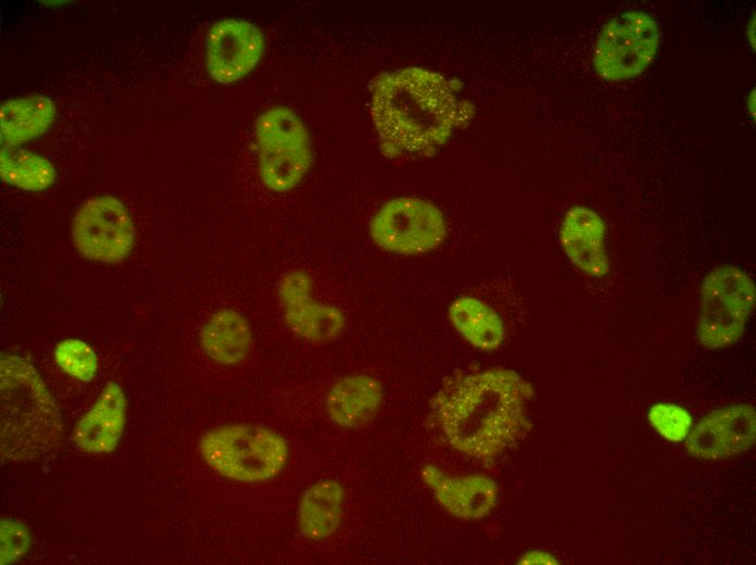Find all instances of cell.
I'll use <instances>...</instances> for the list:
<instances>
[{"label":"cell","mask_w":756,"mask_h":565,"mask_svg":"<svg viewBox=\"0 0 756 565\" xmlns=\"http://www.w3.org/2000/svg\"><path fill=\"white\" fill-rule=\"evenodd\" d=\"M1 179L20 189L42 191L56 177L55 167L45 156L21 147L2 146L0 150Z\"/></svg>","instance_id":"obj_21"},{"label":"cell","mask_w":756,"mask_h":565,"mask_svg":"<svg viewBox=\"0 0 756 565\" xmlns=\"http://www.w3.org/2000/svg\"><path fill=\"white\" fill-rule=\"evenodd\" d=\"M518 564L524 565H552L558 564V560L550 552L543 550H530L525 552L518 560Z\"/></svg>","instance_id":"obj_25"},{"label":"cell","mask_w":756,"mask_h":565,"mask_svg":"<svg viewBox=\"0 0 756 565\" xmlns=\"http://www.w3.org/2000/svg\"><path fill=\"white\" fill-rule=\"evenodd\" d=\"M647 418L653 429L670 442L685 440L693 427L690 412L675 403L659 402L652 405Z\"/></svg>","instance_id":"obj_23"},{"label":"cell","mask_w":756,"mask_h":565,"mask_svg":"<svg viewBox=\"0 0 756 565\" xmlns=\"http://www.w3.org/2000/svg\"><path fill=\"white\" fill-rule=\"evenodd\" d=\"M0 563L8 565L23 557L32 542L28 528L16 520L2 518L0 524Z\"/></svg>","instance_id":"obj_24"},{"label":"cell","mask_w":756,"mask_h":565,"mask_svg":"<svg viewBox=\"0 0 756 565\" xmlns=\"http://www.w3.org/2000/svg\"><path fill=\"white\" fill-rule=\"evenodd\" d=\"M756 289L747 273L734 265H720L704 278L696 335L709 349L728 348L743 336L754 309Z\"/></svg>","instance_id":"obj_6"},{"label":"cell","mask_w":756,"mask_h":565,"mask_svg":"<svg viewBox=\"0 0 756 565\" xmlns=\"http://www.w3.org/2000/svg\"><path fill=\"white\" fill-rule=\"evenodd\" d=\"M532 397L531 385L518 373L492 367L450 381L434 397L432 413L450 448L488 465L530 431Z\"/></svg>","instance_id":"obj_1"},{"label":"cell","mask_w":756,"mask_h":565,"mask_svg":"<svg viewBox=\"0 0 756 565\" xmlns=\"http://www.w3.org/2000/svg\"><path fill=\"white\" fill-rule=\"evenodd\" d=\"M71 237L80 256L116 264L131 253L136 231L125 203L112 194H100L78 208L72 219Z\"/></svg>","instance_id":"obj_9"},{"label":"cell","mask_w":756,"mask_h":565,"mask_svg":"<svg viewBox=\"0 0 756 565\" xmlns=\"http://www.w3.org/2000/svg\"><path fill=\"white\" fill-rule=\"evenodd\" d=\"M199 340L204 353L214 362L237 365L250 354L253 335L243 314L234 309H222L204 323Z\"/></svg>","instance_id":"obj_17"},{"label":"cell","mask_w":756,"mask_h":565,"mask_svg":"<svg viewBox=\"0 0 756 565\" xmlns=\"http://www.w3.org/2000/svg\"><path fill=\"white\" fill-rule=\"evenodd\" d=\"M748 103H749L748 109H749V110H753V113H754V110H755V93L753 95V98H749V99H748Z\"/></svg>","instance_id":"obj_27"},{"label":"cell","mask_w":756,"mask_h":565,"mask_svg":"<svg viewBox=\"0 0 756 565\" xmlns=\"http://www.w3.org/2000/svg\"><path fill=\"white\" fill-rule=\"evenodd\" d=\"M55 118V105L43 95L8 99L0 106L2 146L21 147L46 134Z\"/></svg>","instance_id":"obj_19"},{"label":"cell","mask_w":756,"mask_h":565,"mask_svg":"<svg viewBox=\"0 0 756 565\" xmlns=\"http://www.w3.org/2000/svg\"><path fill=\"white\" fill-rule=\"evenodd\" d=\"M449 319L454 329L479 350L495 351L503 343L505 328L501 316L477 298H456L449 306Z\"/></svg>","instance_id":"obj_20"},{"label":"cell","mask_w":756,"mask_h":565,"mask_svg":"<svg viewBox=\"0 0 756 565\" xmlns=\"http://www.w3.org/2000/svg\"><path fill=\"white\" fill-rule=\"evenodd\" d=\"M370 90L373 124L388 159L429 155L469 114L451 83L423 67L381 73Z\"/></svg>","instance_id":"obj_2"},{"label":"cell","mask_w":756,"mask_h":565,"mask_svg":"<svg viewBox=\"0 0 756 565\" xmlns=\"http://www.w3.org/2000/svg\"><path fill=\"white\" fill-rule=\"evenodd\" d=\"M278 299L286 325L302 340L326 343L345 327V315L339 307L313 298V279L304 269H291L281 277Z\"/></svg>","instance_id":"obj_10"},{"label":"cell","mask_w":756,"mask_h":565,"mask_svg":"<svg viewBox=\"0 0 756 565\" xmlns=\"http://www.w3.org/2000/svg\"><path fill=\"white\" fill-rule=\"evenodd\" d=\"M660 32L655 18L639 10L623 11L601 28L593 51L596 74L607 81L641 75L655 60Z\"/></svg>","instance_id":"obj_7"},{"label":"cell","mask_w":756,"mask_h":565,"mask_svg":"<svg viewBox=\"0 0 756 565\" xmlns=\"http://www.w3.org/2000/svg\"><path fill=\"white\" fill-rule=\"evenodd\" d=\"M127 402L122 388L110 381L77 422L72 439L83 451L92 454L112 452L122 436Z\"/></svg>","instance_id":"obj_15"},{"label":"cell","mask_w":756,"mask_h":565,"mask_svg":"<svg viewBox=\"0 0 756 565\" xmlns=\"http://www.w3.org/2000/svg\"><path fill=\"white\" fill-rule=\"evenodd\" d=\"M62 420L55 401L26 359H0V452L22 462L45 457L61 445Z\"/></svg>","instance_id":"obj_3"},{"label":"cell","mask_w":756,"mask_h":565,"mask_svg":"<svg viewBox=\"0 0 756 565\" xmlns=\"http://www.w3.org/2000/svg\"><path fill=\"white\" fill-rule=\"evenodd\" d=\"M264 48V35L253 23L240 18L217 21L206 36L207 72L219 84L235 83L255 68Z\"/></svg>","instance_id":"obj_11"},{"label":"cell","mask_w":756,"mask_h":565,"mask_svg":"<svg viewBox=\"0 0 756 565\" xmlns=\"http://www.w3.org/2000/svg\"><path fill=\"white\" fill-rule=\"evenodd\" d=\"M383 401V387L374 376L352 374L332 384L325 399L329 419L342 428H358L374 419Z\"/></svg>","instance_id":"obj_16"},{"label":"cell","mask_w":756,"mask_h":565,"mask_svg":"<svg viewBox=\"0 0 756 565\" xmlns=\"http://www.w3.org/2000/svg\"><path fill=\"white\" fill-rule=\"evenodd\" d=\"M443 212L432 202L416 197L387 201L373 216V242L389 253L415 256L437 249L446 237Z\"/></svg>","instance_id":"obj_8"},{"label":"cell","mask_w":756,"mask_h":565,"mask_svg":"<svg viewBox=\"0 0 756 565\" xmlns=\"http://www.w3.org/2000/svg\"><path fill=\"white\" fill-rule=\"evenodd\" d=\"M254 134L263 185L279 193L295 188L313 161L308 131L300 116L287 106H272L257 116Z\"/></svg>","instance_id":"obj_5"},{"label":"cell","mask_w":756,"mask_h":565,"mask_svg":"<svg viewBox=\"0 0 756 565\" xmlns=\"http://www.w3.org/2000/svg\"><path fill=\"white\" fill-rule=\"evenodd\" d=\"M605 233L602 217L583 205L570 208L559 228L560 246L567 258L583 274L593 278L605 276L609 269Z\"/></svg>","instance_id":"obj_14"},{"label":"cell","mask_w":756,"mask_h":565,"mask_svg":"<svg viewBox=\"0 0 756 565\" xmlns=\"http://www.w3.org/2000/svg\"><path fill=\"white\" fill-rule=\"evenodd\" d=\"M420 478L438 504L455 518L479 520L488 517L497 505V484L486 474L455 475L438 465L426 464L420 469Z\"/></svg>","instance_id":"obj_13"},{"label":"cell","mask_w":756,"mask_h":565,"mask_svg":"<svg viewBox=\"0 0 756 565\" xmlns=\"http://www.w3.org/2000/svg\"><path fill=\"white\" fill-rule=\"evenodd\" d=\"M344 500L345 490L335 479H323L306 488L298 505L301 536L313 541L331 537L341 525Z\"/></svg>","instance_id":"obj_18"},{"label":"cell","mask_w":756,"mask_h":565,"mask_svg":"<svg viewBox=\"0 0 756 565\" xmlns=\"http://www.w3.org/2000/svg\"><path fill=\"white\" fill-rule=\"evenodd\" d=\"M747 34H748V40L753 41V46L755 47V15H753V20L749 22V26L747 28Z\"/></svg>","instance_id":"obj_26"},{"label":"cell","mask_w":756,"mask_h":565,"mask_svg":"<svg viewBox=\"0 0 756 565\" xmlns=\"http://www.w3.org/2000/svg\"><path fill=\"white\" fill-rule=\"evenodd\" d=\"M56 365L71 377L90 381L98 369V359L94 350L79 339L60 341L53 351Z\"/></svg>","instance_id":"obj_22"},{"label":"cell","mask_w":756,"mask_h":565,"mask_svg":"<svg viewBox=\"0 0 756 565\" xmlns=\"http://www.w3.org/2000/svg\"><path fill=\"white\" fill-rule=\"evenodd\" d=\"M755 436V409L743 403L731 404L710 412L693 426L685 448L694 457L721 460L751 449Z\"/></svg>","instance_id":"obj_12"},{"label":"cell","mask_w":756,"mask_h":565,"mask_svg":"<svg viewBox=\"0 0 756 565\" xmlns=\"http://www.w3.org/2000/svg\"><path fill=\"white\" fill-rule=\"evenodd\" d=\"M199 450L214 472L248 484L273 479L281 473L289 457L288 442L280 434L243 423L207 430L200 439Z\"/></svg>","instance_id":"obj_4"}]
</instances>
